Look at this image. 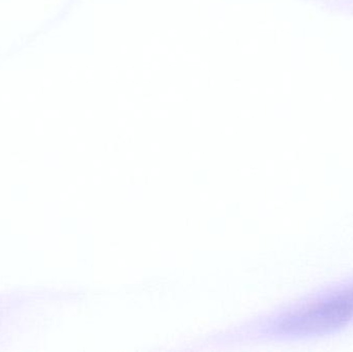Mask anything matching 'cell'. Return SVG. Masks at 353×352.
Returning a JSON list of instances; mask_svg holds the SVG:
<instances>
[{
	"label": "cell",
	"mask_w": 353,
	"mask_h": 352,
	"mask_svg": "<svg viewBox=\"0 0 353 352\" xmlns=\"http://www.w3.org/2000/svg\"><path fill=\"white\" fill-rule=\"evenodd\" d=\"M353 324V281L308 298L283 312L273 330L280 336L310 339L329 336Z\"/></svg>",
	"instance_id": "6da1fadb"
}]
</instances>
